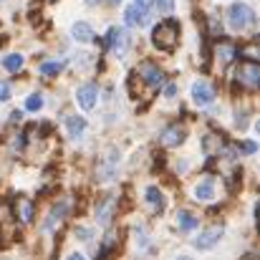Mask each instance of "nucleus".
I'll list each match as a JSON object with an SVG mask.
<instances>
[{
	"mask_svg": "<svg viewBox=\"0 0 260 260\" xmlns=\"http://www.w3.org/2000/svg\"><path fill=\"white\" fill-rule=\"evenodd\" d=\"M137 243H139V248H147V238H144V230H137Z\"/></svg>",
	"mask_w": 260,
	"mask_h": 260,
	"instance_id": "31",
	"label": "nucleus"
},
{
	"mask_svg": "<svg viewBox=\"0 0 260 260\" xmlns=\"http://www.w3.org/2000/svg\"><path fill=\"white\" fill-rule=\"evenodd\" d=\"M134 5H137V8H142V10L147 13V10H152V8H154V0H134Z\"/></svg>",
	"mask_w": 260,
	"mask_h": 260,
	"instance_id": "29",
	"label": "nucleus"
},
{
	"mask_svg": "<svg viewBox=\"0 0 260 260\" xmlns=\"http://www.w3.org/2000/svg\"><path fill=\"white\" fill-rule=\"evenodd\" d=\"M238 81L248 88H258L260 84V66L255 61H243L238 69Z\"/></svg>",
	"mask_w": 260,
	"mask_h": 260,
	"instance_id": "5",
	"label": "nucleus"
},
{
	"mask_svg": "<svg viewBox=\"0 0 260 260\" xmlns=\"http://www.w3.org/2000/svg\"><path fill=\"white\" fill-rule=\"evenodd\" d=\"M116 165H119V157H116V149H111L99 165H96V179L99 182H111L116 177Z\"/></svg>",
	"mask_w": 260,
	"mask_h": 260,
	"instance_id": "6",
	"label": "nucleus"
},
{
	"mask_svg": "<svg viewBox=\"0 0 260 260\" xmlns=\"http://www.w3.org/2000/svg\"><path fill=\"white\" fill-rule=\"evenodd\" d=\"M255 142H243V152H248V154H255Z\"/></svg>",
	"mask_w": 260,
	"mask_h": 260,
	"instance_id": "30",
	"label": "nucleus"
},
{
	"mask_svg": "<svg viewBox=\"0 0 260 260\" xmlns=\"http://www.w3.org/2000/svg\"><path fill=\"white\" fill-rule=\"evenodd\" d=\"M25 109H28V111H41V109H43V96H41V93H30L28 101H25Z\"/></svg>",
	"mask_w": 260,
	"mask_h": 260,
	"instance_id": "25",
	"label": "nucleus"
},
{
	"mask_svg": "<svg viewBox=\"0 0 260 260\" xmlns=\"http://www.w3.org/2000/svg\"><path fill=\"white\" fill-rule=\"evenodd\" d=\"M96 96H99V86L96 84H84L76 91V101H79V106L84 111H91L96 106Z\"/></svg>",
	"mask_w": 260,
	"mask_h": 260,
	"instance_id": "10",
	"label": "nucleus"
},
{
	"mask_svg": "<svg viewBox=\"0 0 260 260\" xmlns=\"http://www.w3.org/2000/svg\"><path fill=\"white\" fill-rule=\"evenodd\" d=\"M8 99H10V84L0 81V101H8Z\"/></svg>",
	"mask_w": 260,
	"mask_h": 260,
	"instance_id": "27",
	"label": "nucleus"
},
{
	"mask_svg": "<svg viewBox=\"0 0 260 260\" xmlns=\"http://www.w3.org/2000/svg\"><path fill=\"white\" fill-rule=\"evenodd\" d=\"M202 144H205V152H207V154H215V152L220 154V147H222L225 142H222V137H217V134H207Z\"/></svg>",
	"mask_w": 260,
	"mask_h": 260,
	"instance_id": "23",
	"label": "nucleus"
},
{
	"mask_svg": "<svg viewBox=\"0 0 260 260\" xmlns=\"http://www.w3.org/2000/svg\"><path fill=\"white\" fill-rule=\"evenodd\" d=\"M15 212H18L20 222H30V220H33V202L25 200V197H20V200L15 202Z\"/></svg>",
	"mask_w": 260,
	"mask_h": 260,
	"instance_id": "18",
	"label": "nucleus"
},
{
	"mask_svg": "<svg viewBox=\"0 0 260 260\" xmlns=\"http://www.w3.org/2000/svg\"><path fill=\"white\" fill-rule=\"evenodd\" d=\"M48 3H53V0H48Z\"/></svg>",
	"mask_w": 260,
	"mask_h": 260,
	"instance_id": "39",
	"label": "nucleus"
},
{
	"mask_svg": "<svg viewBox=\"0 0 260 260\" xmlns=\"http://www.w3.org/2000/svg\"><path fill=\"white\" fill-rule=\"evenodd\" d=\"M20 116H23L20 111H13V114H10V121H20Z\"/></svg>",
	"mask_w": 260,
	"mask_h": 260,
	"instance_id": "34",
	"label": "nucleus"
},
{
	"mask_svg": "<svg viewBox=\"0 0 260 260\" xmlns=\"http://www.w3.org/2000/svg\"><path fill=\"white\" fill-rule=\"evenodd\" d=\"M235 56H238V46H235V43H230V41H220V43L215 46V58H217L222 66L230 63Z\"/></svg>",
	"mask_w": 260,
	"mask_h": 260,
	"instance_id": "13",
	"label": "nucleus"
},
{
	"mask_svg": "<svg viewBox=\"0 0 260 260\" xmlns=\"http://www.w3.org/2000/svg\"><path fill=\"white\" fill-rule=\"evenodd\" d=\"M106 46H109V51L116 53V56L126 53V48H129V33H126L124 28H111L109 36H106Z\"/></svg>",
	"mask_w": 260,
	"mask_h": 260,
	"instance_id": "8",
	"label": "nucleus"
},
{
	"mask_svg": "<svg viewBox=\"0 0 260 260\" xmlns=\"http://www.w3.org/2000/svg\"><path fill=\"white\" fill-rule=\"evenodd\" d=\"M66 260H86V258H84V255H79V253H74V255H69Z\"/></svg>",
	"mask_w": 260,
	"mask_h": 260,
	"instance_id": "35",
	"label": "nucleus"
},
{
	"mask_svg": "<svg viewBox=\"0 0 260 260\" xmlns=\"http://www.w3.org/2000/svg\"><path fill=\"white\" fill-rule=\"evenodd\" d=\"M76 235H81V240H88V238H91L93 233H91L88 228H79V230H76Z\"/></svg>",
	"mask_w": 260,
	"mask_h": 260,
	"instance_id": "32",
	"label": "nucleus"
},
{
	"mask_svg": "<svg viewBox=\"0 0 260 260\" xmlns=\"http://www.w3.org/2000/svg\"><path fill=\"white\" fill-rule=\"evenodd\" d=\"M222 233H225V228H222V225L205 228V230H202V233L194 238V248H197V250H210V248H215V245L220 243Z\"/></svg>",
	"mask_w": 260,
	"mask_h": 260,
	"instance_id": "4",
	"label": "nucleus"
},
{
	"mask_svg": "<svg viewBox=\"0 0 260 260\" xmlns=\"http://www.w3.org/2000/svg\"><path fill=\"white\" fill-rule=\"evenodd\" d=\"M63 66H66V61H46L38 66V71H41V76H56L63 71Z\"/></svg>",
	"mask_w": 260,
	"mask_h": 260,
	"instance_id": "21",
	"label": "nucleus"
},
{
	"mask_svg": "<svg viewBox=\"0 0 260 260\" xmlns=\"http://www.w3.org/2000/svg\"><path fill=\"white\" fill-rule=\"evenodd\" d=\"M66 129L71 139H81L84 129H86V119L84 116H66Z\"/></svg>",
	"mask_w": 260,
	"mask_h": 260,
	"instance_id": "14",
	"label": "nucleus"
},
{
	"mask_svg": "<svg viewBox=\"0 0 260 260\" xmlns=\"http://www.w3.org/2000/svg\"><path fill=\"white\" fill-rule=\"evenodd\" d=\"M194 197H197L200 202H210V200L215 197V182H212V179L200 182V184L194 187Z\"/></svg>",
	"mask_w": 260,
	"mask_h": 260,
	"instance_id": "16",
	"label": "nucleus"
},
{
	"mask_svg": "<svg viewBox=\"0 0 260 260\" xmlns=\"http://www.w3.org/2000/svg\"><path fill=\"white\" fill-rule=\"evenodd\" d=\"M124 20H126V25H132V28H142V25H147V23H149V15H147L142 8L129 5V8H126V13H124Z\"/></svg>",
	"mask_w": 260,
	"mask_h": 260,
	"instance_id": "12",
	"label": "nucleus"
},
{
	"mask_svg": "<svg viewBox=\"0 0 260 260\" xmlns=\"http://www.w3.org/2000/svg\"><path fill=\"white\" fill-rule=\"evenodd\" d=\"M109 3H111V5H119V3H121V0H109Z\"/></svg>",
	"mask_w": 260,
	"mask_h": 260,
	"instance_id": "36",
	"label": "nucleus"
},
{
	"mask_svg": "<svg viewBox=\"0 0 260 260\" xmlns=\"http://www.w3.org/2000/svg\"><path fill=\"white\" fill-rule=\"evenodd\" d=\"M197 222H200V220H197L189 210L177 212V225H179V230H187V233H189V230H194V228H197Z\"/></svg>",
	"mask_w": 260,
	"mask_h": 260,
	"instance_id": "19",
	"label": "nucleus"
},
{
	"mask_svg": "<svg viewBox=\"0 0 260 260\" xmlns=\"http://www.w3.org/2000/svg\"><path fill=\"white\" fill-rule=\"evenodd\" d=\"M228 23H230L233 30H245L248 25L255 23V13L245 3H233L230 10H228Z\"/></svg>",
	"mask_w": 260,
	"mask_h": 260,
	"instance_id": "2",
	"label": "nucleus"
},
{
	"mask_svg": "<svg viewBox=\"0 0 260 260\" xmlns=\"http://www.w3.org/2000/svg\"><path fill=\"white\" fill-rule=\"evenodd\" d=\"M210 33H212L215 38H217V36L222 33V25L217 23V18H210Z\"/></svg>",
	"mask_w": 260,
	"mask_h": 260,
	"instance_id": "28",
	"label": "nucleus"
},
{
	"mask_svg": "<svg viewBox=\"0 0 260 260\" xmlns=\"http://www.w3.org/2000/svg\"><path fill=\"white\" fill-rule=\"evenodd\" d=\"M3 66H5V71L18 74V71L23 69V56H20V53H10V56L3 58Z\"/></svg>",
	"mask_w": 260,
	"mask_h": 260,
	"instance_id": "22",
	"label": "nucleus"
},
{
	"mask_svg": "<svg viewBox=\"0 0 260 260\" xmlns=\"http://www.w3.org/2000/svg\"><path fill=\"white\" fill-rule=\"evenodd\" d=\"M116 207H119V194L101 197L99 205H96V220H99V225H111V220L116 215Z\"/></svg>",
	"mask_w": 260,
	"mask_h": 260,
	"instance_id": "3",
	"label": "nucleus"
},
{
	"mask_svg": "<svg viewBox=\"0 0 260 260\" xmlns=\"http://www.w3.org/2000/svg\"><path fill=\"white\" fill-rule=\"evenodd\" d=\"M174 93H177V86H174V84H167V88H165V96H167V99H172Z\"/></svg>",
	"mask_w": 260,
	"mask_h": 260,
	"instance_id": "33",
	"label": "nucleus"
},
{
	"mask_svg": "<svg viewBox=\"0 0 260 260\" xmlns=\"http://www.w3.org/2000/svg\"><path fill=\"white\" fill-rule=\"evenodd\" d=\"M71 33H74V38H76L79 43H91V41H93V30H91V25H88V23H84V20L74 23Z\"/></svg>",
	"mask_w": 260,
	"mask_h": 260,
	"instance_id": "15",
	"label": "nucleus"
},
{
	"mask_svg": "<svg viewBox=\"0 0 260 260\" xmlns=\"http://www.w3.org/2000/svg\"><path fill=\"white\" fill-rule=\"evenodd\" d=\"M192 101H194L197 106H210V104L215 101V88L210 86L207 81H197V84L192 86Z\"/></svg>",
	"mask_w": 260,
	"mask_h": 260,
	"instance_id": "9",
	"label": "nucleus"
},
{
	"mask_svg": "<svg viewBox=\"0 0 260 260\" xmlns=\"http://www.w3.org/2000/svg\"><path fill=\"white\" fill-rule=\"evenodd\" d=\"M152 43H154V48H159L165 53L174 51L177 43H179V23L177 20H162L152 30Z\"/></svg>",
	"mask_w": 260,
	"mask_h": 260,
	"instance_id": "1",
	"label": "nucleus"
},
{
	"mask_svg": "<svg viewBox=\"0 0 260 260\" xmlns=\"http://www.w3.org/2000/svg\"><path fill=\"white\" fill-rule=\"evenodd\" d=\"M184 137H187L184 126L172 124V126H167V129H165V134H162V144H165V147H179V144L184 142Z\"/></svg>",
	"mask_w": 260,
	"mask_h": 260,
	"instance_id": "11",
	"label": "nucleus"
},
{
	"mask_svg": "<svg viewBox=\"0 0 260 260\" xmlns=\"http://www.w3.org/2000/svg\"><path fill=\"white\" fill-rule=\"evenodd\" d=\"M66 210H69V205L66 202H61V205H56L53 210H51V215H48V220H46V225H43V230H51L56 222H61L63 220V215H66Z\"/></svg>",
	"mask_w": 260,
	"mask_h": 260,
	"instance_id": "20",
	"label": "nucleus"
},
{
	"mask_svg": "<svg viewBox=\"0 0 260 260\" xmlns=\"http://www.w3.org/2000/svg\"><path fill=\"white\" fill-rule=\"evenodd\" d=\"M177 260H192V258H187V255H179V258H177Z\"/></svg>",
	"mask_w": 260,
	"mask_h": 260,
	"instance_id": "38",
	"label": "nucleus"
},
{
	"mask_svg": "<svg viewBox=\"0 0 260 260\" xmlns=\"http://www.w3.org/2000/svg\"><path fill=\"white\" fill-rule=\"evenodd\" d=\"M114 245H116V235H114V233H109V235L104 238V245H101V250H99V255H101L99 260L106 258V255L111 253V248H114Z\"/></svg>",
	"mask_w": 260,
	"mask_h": 260,
	"instance_id": "24",
	"label": "nucleus"
},
{
	"mask_svg": "<svg viewBox=\"0 0 260 260\" xmlns=\"http://www.w3.org/2000/svg\"><path fill=\"white\" fill-rule=\"evenodd\" d=\"M88 5H96V3H99V0H86Z\"/></svg>",
	"mask_w": 260,
	"mask_h": 260,
	"instance_id": "37",
	"label": "nucleus"
},
{
	"mask_svg": "<svg viewBox=\"0 0 260 260\" xmlns=\"http://www.w3.org/2000/svg\"><path fill=\"white\" fill-rule=\"evenodd\" d=\"M147 202H149V207L154 210V212H162L165 210V194L159 192V187H147Z\"/></svg>",
	"mask_w": 260,
	"mask_h": 260,
	"instance_id": "17",
	"label": "nucleus"
},
{
	"mask_svg": "<svg viewBox=\"0 0 260 260\" xmlns=\"http://www.w3.org/2000/svg\"><path fill=\"white\" fill-rule=\"evenodd\" d=\"M137 74L142 76V81H144L147 86H152V88H159L162 84H165V74H162V69L154 66L152 61H144V63L139 66Z\"/></svg>",
	"mask_w": 260,
	"mask_h": 260,
	"instance_id": "7",
	"label": "nucleus"
},
{
	"mask_svg": "<svg viewBox=\"0 0 260 260\" xmlns=\"http://www.w3.org/2000/svg\"><path fill=\"white\" fill-rule=\"evenodd\" d=\"M154 5L159 8V13H162V15H172L174 0H154Z\"/></svg>",
	"mask_w": 260,
	"mask_h": 260,
	"instance_id": "26",
	"label": "nucleus"
}]
</instances>
